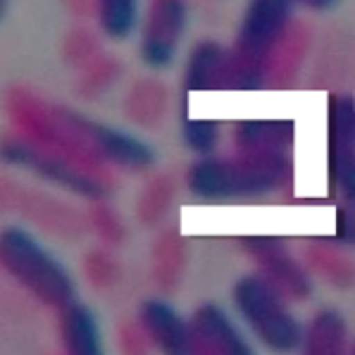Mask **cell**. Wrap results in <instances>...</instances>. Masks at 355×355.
<instances>
[{"label": "cell", "mask_w": 355, "mask_h": 355, "mask_svg": "<svg viewBox=\"0 0 355 355\" xmlns=\"http://www.w3.org/2000/svg\"><path fill=\"white\" fill-rule=\"evenodd\" d=\"M288 165L272 153H248L234 160L200 157L189 169V191L203 200L248 198L275 191L286 179Z\"/></svg>", "instance_id": "1"}, {"label": "cell", "mask_w": 355, "mask_h": 355, "mask_svg": "<svg viewBox=\"0 0 355 355\" xmlns=\"http://www.w3.org/2000/svg\"><path fill=\"white\" fill-rule=\"evenodd\" d=\"M286 296L262 275H243L232 288L234 308L267 351L291 355L303 348L305 329L286 305Z\"/></svg>", "instance_id": "2"}, {"label": "cell", "mask_w": 355, "mask_h": 355, "mask_svg": "<svg viewBox=\"0 0 355 355\" xmlns=\"http://www.w3.org/2000/svg\"><path fill=\"white\" fill-rule=\"evenodd\" d=\"M0 258L5 272L34 293L43 305L64 310L74 303L72 275L29 232L19 227L5 229L0 239Z\"/></svg>", "instance_id": "3"}, {"label": "cell", "mask_w": 355, "mask_h": 355, "mask_svg": "<svg viewBox=\"0 0 355 355\" xmlns=\"http://www.w3.org/2000/svg\"><path fill=\"white\" fill-rule=\"evenodd\" d=\"M187 29L184 0H153L141 29L139 55L150 69H165L174 62Z\"/></svg>", "instance_id": "4"}, {"label": "cell", "mask_w": 355, "mask_h": 355, "mask_svg": "<svg viewBox=\"0 0 355 355\" xmlns=\"http://www.w3.org/2000/svg\"><path fill=\"white\" fill-rule=\"evenodd\" d=\"M293 5L296 0H250L236 38V51L245 64L262 62L291 19Z\"/></svg>", "instance_id": "5"}, {"label": "cell", "mask_w": 355, "mask_h": 355, "mask_svg": "<svg viewBox=\"0 0 355 355\" xmlns=\"http://www.w3.org/2000/svg\"><path fill=\"white\" fill-rule=\"evenodd\" d=\"M189 327L203 355H258L236 322L215 303L198 305L191 315Z\"/></svg>", "instance_id": "6"}, {"label": "cell", "mask_w": 355, "mask_h": 355, "mask_svg": "<svg viewBox=\"0 0 355 355\" xmlns=\"http://www.w3.org/2000/svg\"><path fill=\"white\" fill-rule=\"evenodd\" d=\"M139 322L162 355H203L189 322L179 318L177 310L167 305L165 300L141 303Z\"/></svg>", "instance_id": "7"}, {"label": "cell", "mask_w": 355, "mask_h": 355, "mask_svg": "<svg viewBox=\"0 0 355 355\" xmlns=\"http://www.w3.org/2000/svg\"><path fill=\"white\" fill-rule=\"evenodd\" d=\"M60 343L64 355H105L96 315L81 303L60 310Z\"/></svg>", "instance_id": "8"}, {"label": "cell", "mask_w": 355, "mask_h": 355, "mask_svg": "<svg viewBox=\"0 0 355 355\" xmlns=\"http://www.w3.org/2000/svg\"><path fill=\"white\" fill-rule=\"evenodd\" d=\"M89 134L103 155H107L112 162L129 169H146L153 165L155 155L146 141L136 139L122 129L107 127V124H89Z\"/></svg>", "instance_id": "9"}, {"label": "cell", "mask_w": 355, "mask_h": 355, "mask_svg": "<svg viewBox=\"0 0 355 355\" xmlns=\"http://www.w3.org/2000/svg\"><path fill=\"white\" fill-rule=\"evenodd\" d=\"M303 355H348L346 322L336 310H320L305 329Z\"/></svg>", "instance_id": "10"}, {"label": "cell", "mask_w": 355, "mask_h": 355, "mask_svg": "<svg viewBox=\"0 0 355 355\" xmlns=\"http://www.w3.org/2000/svg\"><path fill=\"white\" fill-rule=\"evenodd\" d=\"M260 260L265 270V279L270 284H275L277 288L284 293V296H293V298H303L308 296L310 284L303 277V272L298 270V265L288 258L282 250H270V253H262L260 250Z\"/></svg>", "instance_id": "11"}, {"label": "cell", "mask_w": 355, "mask_h": 355, "mask_svg": "<svg viewBox=\"0 0 355 355\" xmlns=\"http://www.w3.org/2000/svg\"><path fill=\"white\" fill-rule=\"evenodd\" d=\"M222 64H225V48L212 41L198 43L187 64V89H212L220 79Z\"/></svg>", "instance_id": "12"}, {"label": "cell", "mask_w": 355, "mask_h": 355, "mask_svg": "<svg viewBox=\"0 0 355 355\" xmlns=\"http://www.w3.org/2000/svg\"><path fill=\"white\" fill-rule=\"evenodd\" d=\"M98 24L107 38H129L139 24V0H98Z\"/></svg>", "instance_id": "13"}, {"label": "cell", "mask_w": 355, "mask_h": 355, "mask_svg": "<svg viewBox=\"0 0 355 355\" xmlns=\"http://www.w3.org/2000/svg\"><path fill=\"white\" fill-rule=\"evenodd\" d=\"M182 136L191 150L198 153L200 157H207L220 141V127L212 119H189L184 122Z\"/></svg>", "instance_id": "14"}, {"label": "cell", "mask_w": 355, "mask_h": 355, "mask_svg": "<svg viewBox=\"0 0 355 355\" xmlns=\"http://www.w3.org/2000/svg\"><path fill=\"white\" fill-rule=\"evenodd\" d=\"M308 8H315V10H329L331 5H336L338 0H303Z\"/></svg>", "instance_id": "15"}, {"label": "cell", "mask_w": 355, "mask_h": 355, "mask_svg": "<svg viewBox=\"0 0 355 355\" xmlns=\"http://www.w3.org/2000/svg\"><path fill=\"white\" fill-rule=\"evenodd\" d=\"M348 355H355V343H353V348H351V353H348Z\"/></svg>", "instance_id": "16"}]
</instances>
